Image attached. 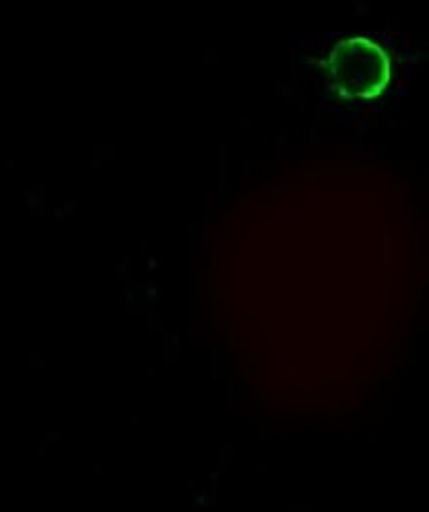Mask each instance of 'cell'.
<instances>
[{"mask_svg": "<svg viewBox=\"0 0 429 512\" xmlns=\"http://www.w3.org/2000/svg\"><path fill=\"white\" fill-rule=\"evenodd\" d=\"M329 68L335 84L350 97H376L390 80L386 52L366 38H348L337 44Z\"/></svg>", "mask_w": 429, "mask_h": 512, "instance_id": "1", "label": "cell"}]
</instances>
